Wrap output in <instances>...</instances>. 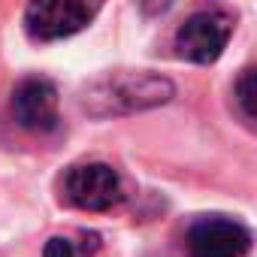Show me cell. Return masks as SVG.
I'll use <instances>...</instances> for the list:
<instances>
[{"label": "cell", "mask_w": 257, "mask_h": 257, "mask_svg": "<svg viewBox=\"0 0 257 257\" xmlns=\"http://www.w3.org/2000/svg\"><path fill=\"white\" fill-rule=\"evenodd\" d=\"M13 112L25 131H52L58 124V88L49 79H25L13 91Z\"/></svg>", "instance_id": "8992f818"}, {"label": "cell", "mask_w": 257, "mask_h": 257, "mask_svg": "<svg viewBox=\"0 0 257 257\" xmlns=\"http://www.w3.org/2000/svg\"><path fill=\"white\" fill-rule=\"evenodd\" d=\"M91 22L85 0H31L25 10V28L40 43H55L79 34Z\"/></svg>", "instance_id": "277c9868"}, {"label": "cell", "mask_w": 257, "mask_h": 257, "mask_svg": "<svg viewBox=\"0 0 257 257\" xmlns=\"http://www.w3.org/2000/svg\"><path fill=\"white\" fill-rule=\"evenodd\" d=\"M173 94L176 88L167 76L149 70H124L94 79L82 91V106L97 118H109V115H131L152 106H164L173 100Z\"/></svg>", "instance_id": "6da1fadb"}, {"label": "cell", "mask_w": 257, "mask_h": 257, "mask_svg": "<svg viewBox=\"0 0 257 257\" xmlns=\"http://www.w3.org/2000/svg\"><path fill=\"white\" fill-rule=\"evenodd\" d=\"M170 4H173V0H140V7H143L149 16H161V13H167Z\"/></svg>", "instance_id": "9c48e42d"}, {"label": "cell", "mask_w": 257, "mask_h": 257, "mask_svg": "<svg viewBox=\"0 0 257 257\" xmlns=\"http://www.w3.org/2000/svg\"><path fill=\"white\" fill-rule=\"evenodd\" d=\"M251 248V233L233 218H200L188 230L191 257H245Z\"/></svg>", "instance_id": "5b68a950"}, {"label": "cell", "mask_w": 257, "mask_h": 257, "mask_svg": "<svg viewBox=\"0 0 257 257\" xmlns=\"http://www.w3.org/2000/svg\"><path fill=\"white\" fill-rule=\"evenodd\" d=\"M230 34H233V25L224 13L203 10V13H194L176 31V49L191 64H215L224 55Z\"/></svg>", "instance_id": "3957f363"}, {"label": "cell", "mask_w": 257, "mask_h": 257, "mask_svg": "<svg viewBox=\"0 0 257 257\" xmlns=\"http://www.w3.org/2000/svg\"><path fill=\"white\" fill-rule=\"evenodd\" d=\"M64 197L82 212H106L121 203L124 188L109 164H79L64 176Z\"/></svg>", "instance_id": "7a4b0ae2"}, {"label": "cell", "mask_w": 257, "mask_h": 257, "mask_svg": "<svg viewBox=\"0 0 257 257\" xmlns=\"http://www.w3.org/2000/svg\"><path fill=\"white\" fill-rule=\"evenodd\" d=\"M236 103H239L242 115L248 121H254V115H257V88H254V70L251 67L242 70V76L236 82Z\"/></svg>", "instance_id": "ba28073f"}, {"label": "cell", "mask_w": 257, "mask_h": 257, "mask_svg": "<svg viewBox=\"0 0 257 257\" xmlns=\"http://www.w3.org/2000/svg\"><path fill=\"white\" fill-rule=\"evenodd\" d=\"M97 248H100L97 233H82V245L67 236H52L43 248V257H91Z\"/></svg>", "instance_id": "52a82bcc"}]
</instances>
